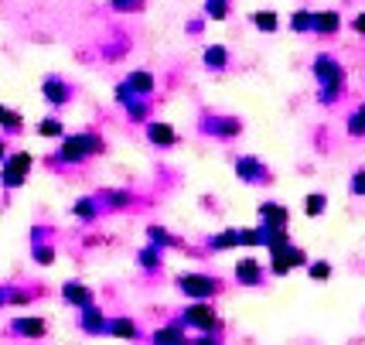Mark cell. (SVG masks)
Returning a JSON list of instances; mask_svg holds the SVG:
<instances>
[{
  "instance_id": "6da1fadb",
  "label": "cell",
  "mask_w": 365,
  "mask_h": 345,
  "mask_svg": "<svg viewBox=\"0 0 365 345\" xmlns=\"http://www.w3.org/2000/svg\"><path fill=\"white\" fill-rule=\"evenodd\" d=\"M314 76L321 82V103H334L341 86H345V69L334 62L331 55H318L314 59Z\"/></svg>"
},
{
  "instance_id": "7a4b0ae2",
  "label": "cell",
  "mask_w": 365,
  "mask_h": 345,
  "mask_svg": "<svg viewBox=\"0 0 365 345\" xmlns=\"http://www.w3.org/2000/svg\"><path fill=\"white\" fill-rule=\"evenodd\" d=\"M96 151H103V144H99V137H93V134H72V137L62 144L65 161H82L86 154H96Z\"/></svg>"
},
{
  "instance_id": "3957f363",
  "label": "cell",
  "mask_w": 365,
  "mask_h": 345,
  "mask_svg": "<svg viewBox=\"0 0 365 345\" xmlns=\"http://www.w3.org/2000/svg\"><path fill=\"white\" fill-rule=\"evenodd\" d=\"M185 325L198 329L202 335H205V331H212L215 325H219V318H215V308H212L208 301H195L191 308H185Z\"/></svg>"
},
{
  "instance_id": "277c9868",
  "label": "cell",
  "mask_w": 365,
  "mask_h": 345,
  "mask_svg": "<svg viewBox=\"0 0 365 345\" xmlns=\"http://www.w3.org/2000/svg\"><path fill=\"white\" fill-rule=\"evenodd\" d=\"M181 291L188 294V298H198V301H205L212 298L215 291H219V281L215 277H205V274H188V277H181Z\"/></svg>"
},
{
  "instance_id": "5b68a950",
  "label": "cell",
  "mask_w": 365,
  "mask_h": 345,
  "mask_svg": "<svg viewBox=\"0 0 365 345\" xmlns=\"http://www.w3.org/2000/svg\"><path fill=\"white\" fill-rule=\"evenodd\" d=\"M259 216H263V229H287V222H290L287 205H277V202H263L259 205Z\"/></svg>"
},
{
  "instance_id": "8992f818",
  "label": "cell",
  "mask_w": 365,
  "mask_h": 345,
  "mask_svg": "<svg viewBox=\"0 0 365 345\" xmlns=\"http://www.w3.org/2000/svg\"><path fill=\"white\" fill-rule=\"evenodd\" d=\"M28 168H31V154H14L11 161H7V168H4V185L11 189V185H21L24 181V174H28Z\"/></svg>"
},
{
  "instance_id": "52a82bcc",
  "label": "cell",
  "mask_w": 365,
  "mask_h": 345,
  "mask_svg": "<svg viewBox=\"0 0 365 345\" xmlns=\"http://www.w3.org/2000/svg\"><path fill=\"white\" fill-rule=\"evenodd\" d=\"M236 281L246 284V287H259V284H263V267H259V260H253V256L239 260L236 264Z\"/></svg>"
},
{
  "instance_id": "ba28073f",
  "label": "cell",
  "mask_w": 365,
  "mask_h": 345,
  "mask_svg": "<svg viewBox=\"0 0 365 345\" xmlns=\"http://www.w3.org/2000/svg\"><path fill=\"white\" fill-rule=\"evenodd\" d=\"M147 137L158 144V147H175L178 134L171 124H164V120H150V126H147Z\"/></svg>"
},
{
  "instance_id": "9c48e42d",
  "label": "cell",
  "mask_w": 365,
  "mask_h": 345,
  "mask_svg": "<svg viewBox=\"0 0 365 345\" xmlns=\"http://www.w3.org/2000/svg\"><path fill=\"white\" fill-rule=\"evenodd\" d=\"M62 298L68 301V304H76V308H89V304H93V291H89L86 284L72 281L62 287Z\"/></svg>"
},
{
  "instance_id": "30bf717a",
  "label": "cell",
  "mask_w": 365,
  "mask_h": 345,
  "mask_svg": "<svg viewBox=\"0 0 365 345\" xmlns=\"http://www.w3.org/2000/svg\"><path fill=\"white\" fill-rule=\"evenodd\" d=\"M338 28H341V17H338V11H314V34L331 38V34H338Z\"/></svg>"
},
{
  "instance_id": "8fae6325",
  "label": "cell",
  "mask_w": 365,
  "mask_h": 345,
  "mask_svg": "<svg viewBox=\"0 0 365 345\" xmlns=\"http://www.w3.org/2000/svg\"><path fill=\"white\" fill-rule=\"evenodd\" d=\"M236 171H239V178H242V181H263V178H267V168H263L256 157H239Z\"/></svg>"
},
{
  "instance_id": "7c38bea8",
  "label": "cell",
  "mask_w": 365,
  "mask_h": 345,
  "mask_svg": "<svg viewBox=\"0 0 365 345\" xmlns=\"http://www.w3.org/2000/svg\"><path fill=\"white\" fill-rule=\"evenodd\" d=\"M110 329V321L103 318V311L99 308H82V331H89V335H99V331H106Z\"/></svg>"
},
{
  "instance_id": "4fadbf2b",
  "label": "cell",
  "mask_w": 365,
  "mask_h": 345,
  "mask_svg": "<svg viewBox=\"0 0 365 345\" xmlns=\"http://www.w3.org/2000/svg\"><path fill=\"white\" fill-rule=\"evenodd\" d=\"M150 345H188L185 342V331H181V325H164V329L154 331V339H150Z\"/></svg>"
},
{
  "instance_id": "5bb4252c",
  "label": "cell",
  "mask_w": 365,
  "mask_h": 345,
  "mask_svg": "<svg viewBox=\"0 0 365 345\" xmlns=\"http://www.w3.org/2000/svg\"><path fill=\"white\" fill-rule=\"evenodd\" d=\"M267 233V250H270V256H280V253H287L290 250V233L287 229H263Z\"/></svg>"
},
{
  "instance_id": "9a60e30c",
  "label": "cell",
  "mask_w": 365,
  "mask_h": 345,
  "mask_svg": "<svg viewBox=\"0 0 365 345\" xmlns=\"http://www.w3.org/2000/svg\"><path fill=\"white\" fill-rule=\"evenodd\" d=\"M113 335V339H127V342H137L140 335H137V325L130 321V318H116V321H110V329H106Z\"/></svg>"
},
{
  "instance_id": "2e32d148",
  "label": "cell",
  "mask_w": 365,
  "mask_h": 345,
  "mask_svg": "<svg viewBox=\"0 0 365 345\" xmlns=\"http://www.w3.org/2000/svg\"><path fill=\"white\" fill-rule=\"evenodd\" d=\"M14 331H21V335H31V339H41L48 331V325L41 321V318H14Z\"/></svg>"
},
{
  "instance_id": "e0dca14e",
  "label": "cell",
  "mask_w": 365,
  "mask_h": 345,
  "mask_svg": "<svg viewBox=\"0 0 365 345\" xmlns=\"http://www.w3.org/2000/svg\"><path fill=\"white\" fill-rule=\"evenodd\" d=\"M45 96H48V103H65L68 99V89H65V82L62 79H45Z\"/></svg>"
},
{
  "instance_id": "ac0fdd59",
  "label": "cell",
  "mask_w": 365,
  "mask_h": 345,
  "mask_svg": "<svg viewBox=\"0 0 365 345\" xmlns=\"http://www.w3.org/2000/svg\"><path fill=\"white\" fill-rule=\"evenodd\" d=\"M127 89H137L140 96H147L154 89V76H150V72H133V76L127 79Z\"/></svg>"
},
{
  "instance_id": "d6986e66",
  "label": "cell",
  "mask_w": 365,
  "mask_h": 345,
  "mask_svg": "<svg viewBox=\"0 0 365 345\" xmlns=\"http://www.w3.org/2000/svg\"><path fill=\"white\" fill-rule=\"evenodd\" d=\"M239 246V229H225V233L212 236V250H232Z\"/></svg>"
},
{
  "instance_id": "ffe728a7",
  "label": "cell",
  "mask_w": 365,
  "mask_h": 345,
  "mask_svg": "<svg viewBox=\"0 0 365 345\" xmlns=\"http://www.w3.org/2000/svg\"><path fill=\"white\" fill-rule=\"evenodd\" d=\"M290 28L294 31H314V11H297L290 17Z\"/></svg>"
},
{
  "instance_id": "44dd1931",
  "label": "cell",
  "mask_w": 365,
  "mask_h": 345,
  "mask_svg": "<svg viewBox=\"0 0 365 345\" xmlns=\"http://www.w3.org/2000/svg\"><path fill=\"white\" fill-rule=\"evenodd\" d=\"M225 62H229V51H225L222 45H215V48H208V51H205V65H208V69H225Z\"/></svg>"
},
{
  "instance_id": "7402d4cb",
  "label": "cell",
  "mask_w": 365,
  "mask_h": 345,
  "mask_svg": "<svg viewBox=\"0 0 365 345\" xmlns=\"http://www.w3.org/2000/svg\"><path fill=\"white\" fill-rule=\"evenodd\" d=\"M324 209H328V199H324V195H318V191H314V195H307V199H304V212H307V216H311V219H314V216H321V212H324Z\"/></svg>"
},
{
  "instance_id": "603a6c76",
  "label": "cell",
  "mask_w": 365,
  "mask_h": 345,
  "mask_svg": "<svg viewBox=\"0 0 365 345\" xmlns=\"http://www.w3.org/2000/svg\"><path fill=\"white\" fill-rule=\"evenodd\" d=\"M253 24L259 28V31H277V24H280V21H277V14H273V11H256Z\"/></svg>"
},
{
  "instance_id": "cb8c5ba5",
  "label": "cell",
  "mask_w": 365,
  "mask_h": 345,
  "mask_svg": "<svg viewBox=\"0 0 365 345\" xmlns=\"http://www.w3.org/2000/svg\"><path fill=\"white\" fill-rule=\"evenodd\" d=\"M307 274H311V281L324 284L328 277H331V264H328V260H314V264L307 267Z\"/></svg>"
},
{
  "instance_id": "d4e9b609",
  "label": "cell",
  "mask_w": 365,
  "mask_h": 345,
  "mask_svg": "<svg viewBox=\"0 0 365 345\" xmlns=\"http://www.w3.org/2000/svg\"><path fill=\"white\" fill-rule=\"evenodd\" d=\"M239 243H242V246H263V243H267V233H263V229H242V233H239Z\"/></svg>"
},
{
  "instance_id": "484cf974",
  "label": "cell",
  "mask_w": 365,
  "mask_h": 345,
  "mask_svg": "<svg viewBox=\"0 0 365 345\" xmlns=\"http://www.w3.org/2000/svg\"><path fill=\"white\" fill-rule=\"evenodd\" d=\"M270 270L277 274V277H287V274L294 270V264H290V256H287V253H280V256H273L270 260Z\"/></svg>"
},
{
  "instance_id": "4316f807",
  "label": "cell",
  "mask_w": 365,
  "mask_h": 345,
  "mask_svg": "<svg viewBox=\"0 0 365 345\" xmlns=\"http://www.w3.org/2000/svg\"><path fill=\"white\" fill-rule=\"evenodd\" d=\"M38 134H41V137H58V134H62V124H58V120H45V124H38Z\"/></svg>"
},
{
  "instance_id": "83f0119b",
  "label": "cell",
  "mask_w": 365,
  "mask_h": 345,
  "mask_svg": "<svg viewBox=\"0 0 365 345\" xmlns=\"http://www.w3.org/2000/svg\"><path fill=\"white\" fill-rule=\"evenodd\" d=\"M349 134L351 137H365V120L359 116V113H351L349 116Z\"/></svg>"
},
{
  "instance_id": "f1b7e54d",
  "label": "cell",
  "mask_w": 365,
  "mask_h": 345,
  "mask_svg": "<svg viewBox=\"0 0 365 345\" xmlns=\"http://www.w3.org/2000/svg\"><path fill=\"white\" fill-rule=\"evenodd\" d=\"M215 134H219V137H232V134H239V120H222V124H215Z\"/></svg>"
},
{
  "instance_id": "f546056e",
  "label": "cell",
  "mask_w": 365,
  "mask_h": 345,
  "mask_svg": "<svg viewBox=\"0 0 365 345\" xmlns=\"http://www.w3.org/2000/svg\"><path fill=\"white\" fill-rule=\"evenodd\" d=\"M351 195H365V168H359V171L351 174Z\"/></svg>"
},
{
  "instance_id": "4dcf8cb0",
  "label": "cell",
  "mask_w": 365,
  "mask_h": 345,
  "mask_svg": "<svg viewBox=\"0 0 365 345\" xmlns=\"http://www.w3.org/2000/svg\"><path fill=\"white\" fill-rule=\"evenodd\" d=\"M208 14L215 17V21H222L225 17V0H208Z\"/></svg>"
},
{
  "instance_id": "1f68e13d",
  "label": "cell",
  "mask_w": 365,
  "mask_h": 345,
  "mask_svg": "<svg viewBox=\"0 0 365 345\" xmlns=\"http://www.w3.org/2000/svg\"><path fill=\"white\" fill-rule=\"evenodd\" d=\"M34 260H38V264H51L55 253H51V246H38V250H34Z\"/></svg>"
},
{
  "instance_id": "d6a6232c",
  "label": "cell",
  "mask_w": 365,
  "mask_h": 345,
  "mask_svg": "<svg viewBox=\"0 0 365 345\" xmlns=\"http://www.w3.org/2000/svg\"><path fill=\"white\" fill-rule=\"evenodd\" d=\"M140 264H143V267H158V264H160V260H158V250H143L140 253Z\"/></svg>"
},
{
  "instance_id": "836d02e7",
  "label": "cell",
  "mask_w": 365,
  "mask_h": 345,
  "mask_svg": "<svg viewBox=\"0 0 365 345\" xmlns=\"http://www.w3.org/2000/svg\"><path fill=\"white\" fill-rule=\"evenodd\" d=\"M93 212H96V209L89 202H79V205H76V216H82V219H89Z\"/></svg>"
},
{
  "instance_id": "e575fe53",
  "label": "cell",
  "mask_w": 365,
  "mask_h": 345,
  "mask_svg": "<svg viewBox=\"0 0 365 345\" xmlns=\"http://www.w3.org/2000/svg\"><path fill=\"white\" fill-rule=\"evenodd\" d=\"M113 7H143V0H113Z\"/></svg>"
},
{
  "instance_id": "d590c367",
  "label": "cell",
  "mask_w": 365,
  "mask_h": 345,
  "mask_svg": "<svg viewBox=\"0 0 365 345\" xmlns=\"http://www.w3.org/2000/svg\"><path fill=\"white\" fill-rule=\"evenodd\" d=\"M351 28H355L359 34H365V11H362L359 17H355V21H351Z\"/></svg>"
},
{
  "instance_id": "8d00e7d4",
  "label": "cell",
  "mask_w": 365,
  "mask_h": 345,
  "mask_svg": "<svg viewBox=\"0 0 365 345\" xmlns=\"http://www.w3.org/2000/svg\"><path fill=\"white\" fill-rule=\"evenodd\" d=\"M195 345H222V342H219V339H205V335H202V339H198Z\"/></svg>"
},
{
  "instance_id": "74e56055",
  "label": "cell",
  "mask_w": 365,
  "mask_h": 345,
  "mask_svg": "<svg viewBox=\"0 0 365 345\" xmlns=\"http://www.w3.org/2000/svg\"><path fill=\"white\" fill-rule=\"evenodd\" d=\"M7 116H11V110H4V106H0V124H7Z\"/></svg>"
},
{
  "instance_id": "f35d334b",
  "label": "cell",
  "mask_w": 365,
  "mask_h": 345,
  "mask_svg": "<svg viewBox=\"0 0 365 345\" xmlns=\"http://www.w3.org/2000/svg\"><path fill=\"white\" fill-rule=\"evenodd\" d=\"M355 113H359V116H362V120H365V103H362V106H359V110H355Z\"/></svg>"
},
{
  "instance_id": "ab89813d",
  "label": "cell",
  "mask_w": 365,
  "mask_h": 345,
  "mask_svg": "<svg viewBox=\"0 0 365 345\" xmlns=\"http://www.w3.org/2000/svg\"><path fill=\"white\" fill-rule=\"evenodd\" d=\"M0 157H4V144H0Z\"/></svg>"
},
{
  "instance_id": "60d3db41",
  "label": "cell",
  "mask_w": 365,
  "mask_h": 345,
  "mask_svg": "<svg viewBox=\"0 0 365 345\" xmlns=\"http://www.w3.org/2000/svg\"><path fill=\"white\" fill-rule=\"evenodd\" d=\"M0 304H4V291H0Z\"/></svg>"
}]
</instances>
